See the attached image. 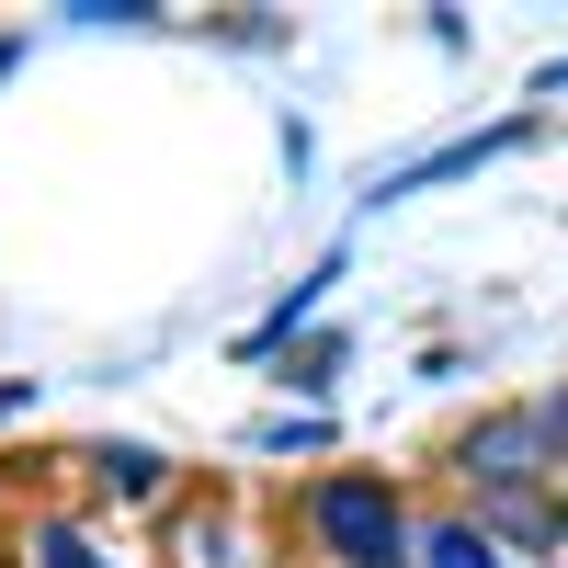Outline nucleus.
Wrapping results in <instances>:
<instances>
[{"instance_id":"nucleus-1","label":"nucleus","mask_w":568,"mask_h":568,"mask_svg":"<svg viewBox=\"0 0 568 568\" xmlns=\"http://www.w3.org/2000/svg\"><path fill=\"white\" fill-rule=\"evenodd\" d=\"M307 524H318V546L342 568H409V524H398V500L375 478H318L307 489Z\"/></svg>"},{"instance_id":"nucleus-3","label":"nucleus","mask_w":568,"mask_h":568,"mask_svg":"<svg viewBox=\"0 0 568 568\" xmlns=\"http://www.w3.org/2000/svg\"><path fill=\"white\" fill-rule=\"evenodd\" d=\"M420 568H500V546H489L478 524H444L433 546H420Z\"/></svg>"},{"instance_id":"nucleus-2","label":"nucleus","mask_w":568,"mask_h":568,"mask_svg":"<svg viewBox=\"0 0 568 568\" xmlns=\"http://www.w3.org/2000/svg\"><path fill=\"white\" fill-rule=\"evenodd\" d=\"M546 409H511V420H478V433H466L455 444V466H466V478H478V489H500V500H524L535 478H546Z\"/></svg>"},{"instance_id":"nucleus-5","label":"nucleus","mask_w":568,"mask_h":568,"mask_svg":"<svg viewBox=\"0 0 568 568\" xmlns=\"http://www.w3.org/2000/svg\"><path fill=\"white\" fill-rule=\"evenodd\" d=\"M103 478H114V489H149V478H160V455H136V444H114V455H103Z\"/></svg>"},{"instance_id":"nucleus-4","label":"nucleus","mask_w":568,"mask_h":568,"mask_svg":"<svg viewBox=\"0 0 568 568\" xmlns=\"http://www.w3.org/2000/svg\"><path fill=\"white\" fill-rule=\"evenodd\" d=\"M34 568H114V557H91L69 524H45V535H34Z\"/></svg>"}]
</instances>
